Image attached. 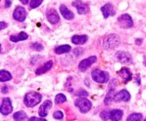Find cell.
Here are the masks:
<instances>
[{"mask_svg":"<svg viewBox=\"0 0 146 121\" xmlns=\"http://www.w3.org/2000/svg\"><path fill=\"white\" fill-rule=\"evenodd\" d=\"M123 118V111L121 109H113L111 110L110 119L112 121H120Z\"/></svg>","mask_w":146,"mask_h":121,"instance_id":"cell-19","label":"cell"},{"mask_svg":"<svg viewBox=\"0 0 146 121\" xmlns=\"http://www.w3.org/2000/svg\"><path fill=\"white\" fill-rule=\"evenodd\" d=\"M26 117L27 114L24 111H18L13 115V118H14L15 121H23L24 119H26Z\"/></svg>","mask_w":146,"mask_h":121,"instance_id":"cell-24","label":"cell"},{"mask_svg":"<svg viewBox=\"0 0 146 121\" xmlns=\"http://www.w3.org/2000/svg\"><path fill=\"white\" fill-rule=\"evenodd\" d=\"M76 107L80 109V112L82 113H86L90 110L91 107H92V104L89 100H87L86 98H78L76 100V103H75Z\"/></svg>","mask_w":146,"mask_h":121,"instance_id":"cell-4","label":"cell"},{"mask_svg":"<svg viewBox=\"0 0 146 121\" xmlns=\"http://www.w3.org/2000/svg\"><path fill=\"white\" fill-rule=\"evenodd\" d=\"M42 2H43V0H31L30 2V7L31 9H35V8L38 7Z\"/></svg>","mask_w":146,"mask_h":121,"instance_id":"cell-28","label":"cell"},{"mask_svg":"<svg viewBox=\"0 0 146 121\" xmlns=\"http://www.w3.org/2000/svg\"><path fill=\"white\" fill-rule=\"evenodd\" d=\"M8 26V24L5 23V22H1V23H0V30H5L6 28H7Z\"/></svg>","mask_w":146,"mask_h":121,"instance_id":"cell-34","label":"cell"},{"mask_svg":"<svg viewBox=\"0 0 146 121\" xmlns=\"http://www.w3.org/2000/svg\"><path fill=\"white\" fill-rule=\"evenodd\" d=\"M77 95L80 96V97H86V96L88 95V93H87V92L85 91V90H82V89H80V90L77 93Z\"/></svg>","mask_w":146,"mask_h":121,"instance_id":"cell-31","label":"cell"},{"mask_svg":"<svg viewBox=\"0 0 146 121\" xmlns=\"http://www.w3.org/2000/svg\"><path fill=\"white\" fill-rule=\"evenodd\" d=\"M137 83H138V85L140 84V79H139V77H137Z\"/></svg>","mask_w":146,"mask_h":121,"instance_id":"cell-39","label":"cell"},{"mask_svg":"<svg viewBox=\"0 0 146 121\" xmlns=\"http://www.w3.org/2000/svg\"><path fill=\"white\" fill-rule=\"evenodd\" d=\"M52 66H53V62H52V60H49V62H45V64H44L42 66H40L39 68H37L36 71H35V73H36L37 75L42 74V73H45L51 68H52Z\"/></svg>","mask_w":146,"mask_h":121,"instance_id":"cell-17","label":"cell"},{"mask_svg":"<svg viewBox=\"0 0 146 121\" xmlns=\"http://www.w3.org/2000/svg\"><path fill=\"white\" fill-rule=\"evenodd\" d=\"M41 95L37 92H29L25 96L24 103L28 107H33L41 102Z\"/></svg>","mask_w":146,"mask_h":121,"instance_id":"cell-1","label":"cell"},{"mask_svg":"<svg viewBox=\"0 0 146 121\" xmlns=\"http://www.w3.org/2000/svg\"><path fill=\"white\" fill-rule=\"evenodd\" d=\"M28 37H29V35L27 34L26 32L22 31V32H20L19 34H17V35H11L10 40L12 42H19V41H22V40L28 39Z\"/></svg>","mask_w":146,"mask_h":121,"instance_id":"cell-20","label":"cell"},{"mask_svg":"<svg viewBox=\"0 0 146 121\" xmlns=\"http://www.w3.org/2000/svg\"><path fill=\"white\" fill-rule=\"evenodd\" d=\"M31 48L35 49V50H36V51H41L42 49H43V46L39 43H33L31 44Z\"/></svg>","mask_w":146,"mask_h":121,"instance_id":"cell-30","label":"cell"},{"mask_svg":"<svg viewBox=\"0 0 146 121\" xmlns=\"http://www.w3.org/2000/svg\"><path fill=\"white\" fill-rule=\"evenodd\" d=\"M13 110V107H12V103H11V100L9 98H4L2 100L1 103V109H0V111H1L2 115H8L12 112Z\"/></svg>","mask_w":146,"mask_h":121,"instance_id":"cell-6","label":"cell"},{"mask_svg":"<svg viewBox=\"0 0 146 121\" xmlns=\"http://www.w3.org/2000/svg\"><path fill=\"white\" fill-rule=\"evenodd\" d=\"M142 114L141 113H131V115L127 117V121H140L142 119Z\"/></svg>","mask_w":146,"mask_h":121,"instance_id":"cell-25","label":"cell"},{"mask_svg":"<svg viewBox=\"0 0 146 121\" xmlns=\"http://www.w3.org/2000/svg\"><path fill=\"white\" fill-rule=\"evenodd\" d=\"M116 83H117V80L116 79H113L111 82H110V85H109V89H110V90H111V89H112V90H115V87L117 86Z\"/></svg>","mask_w":146,"mask_h":121,"instance_id":"cell-32","label":"cell"},{"mask_svg":"<svg viewBox=\"0 0 146 121\" xmlns=\"http://www.w3.org/2000/svg\"><path fill=\"white\" fill-rule=\"evenodd\" d=\"M115 100L116 102H129L131 100V94L129 93L125 89L120 91L118 94L115 96Z\"/></svg>","mask_w":146,"mask_h":121,"instance_id":"cell-13","label":"cell"},{"mask_svg":"<svg viewBox=\"0 0 146 121\" xmlns=\"http://www.w3.org/2000/svg\"><path fill=\"white\" fill-rule=\"evenodd\" d=\"M96 60H97V58H96L95 56H91V57L87 58V59L82 60V62H80V64H78V68H80V70H82V71L86 70L91 64H93L94 62H96Z\"/></svg>","mask_w":146,"mask_h":121,"instance_id":"cell-9","label":"cell"},{"mask_svg":"<svg viewBox=\"0 0 146 121\" xmlns=\"http://www.w3.org/2000/svg\"><path fill=\"white\" fill-rule=\"evenodd\" d=\"M12 79V75L9 71L5 70V69H1L0 71V81L1 82H6Z\"/></svg>","mask_w":146,"mask_h":121,"instance_id":"cell-21","label":"cell"},{"mask_svg":"<svg viewBox=\"0 0 146 121\" xmlns=\"http://www.w3.org/2000/svg\"><path fill=\"white\" fill-rule=\"evenodd\" d=\"M116 58L121 64H131L132 62L131 56L129 53L123 52V51H120V52H117Z\"/></svg>","mask_w":146,"mask_h":121,"instance_id":"cell-8","label":"cell"},{"mask_svg":"<svg viewBox=\"0 0 146 121\" xmlns=\"http://www.w3.org/2000/svg\"><path fill=\"white\" fill-rule=\"evenodd\" d=\"M13 18L17 22H24L27 18V10L22 6H18L13 12Z\"/></svg>","mask_w":146,"mask_h":121,"instance_id":"cell-7","label":"cell"},{"mask_svg":"<svg viewBox=\"0 0 146 121\" xmlns=\"http://www.w3.org/2000/svg\"><path fill=\"white\" fill-rule=\"evenodd\" d=\"M119 44H120V37L115 33L107 35L103 40V48L106 50H113L118 47Z\"/></svg>","mask_w":146,"mask_h":121,"instance_id":"cell-2","label":"cell"},{"mask_svg":"<svg viewBox=\"0 0 146 121\" xmlns=\"http://www.w3.org/2000/svg\"><path fill=\"white\" fill-rule=\"evenodd\" d=\"M141 41H142V40H141V39H137V40H136V43H137L138 45H139V44L141 43Z\"/></svg>","mask_w":146,"mask_h":121,"instance_id":"cell-38","label":"cell"},{"mask_svg":"<svg viewBox=\"0 0 146 121\" xmlns=\"http://www.w3.org/2000/svg\"><path fill=\"white\" fill-rule=\"evenodd\" d=\"M118 24H120V26H122L123 28H131L132 24V19L129 14H123L118 18Z\"/></svg>","mask_w":146,"mask_h":121,"instance_id":"cell-5","label":"cell"},{"mask_svg":"<svg viewBox=\"0 0 146 121\" xmlns=\"http://www.w3.org/2000/svg\"><path fill=\"white\" fill-rule=\"evenodd\" d=\"M11 3H12V2H11L10 0H5V7H6V8L10 7Z\"/></svg>","mask_w":146,"mask_h":121,"instance_id":"cell-36","label":"cell"},{"mask_svg":"<svg viewBox=\"0 0 146 121\" xmlns=\"http://www.w3.org/2000/svg\"><path fill=\"white\" fill-rule=\"evenodd\" d=\"M115 90H110L108 92V94L106 95V97L104 99V104L105 105H110V103H111V101L113 100L114 97H115Z\"/></svg>","mask_w":146,"mask_h":121,"instance_id":"cell-23","label":"cell"},{"mask_svg":"<svg viewBox=\"0 0 146 121\" xmlns=\"http://www.w3.org/2000/svg\"><path fill=\"white\" fill-rule=\"evenodd\" d=\"M46 18L49 23L52 24H56L60 21L59 15H58L57 11H56L55 9H49L46 12Z\"/></svg>","mask_w":146,"mask_h":121,"instance_id":"cell-11","label":"cell"},{"mask_svg":"<svg viewBox=\"0 0 146 121\" xmlns=\"http://www.w3.org/2000/svg\"><path fill=\"white\" fill-rule=\"evenodd\" d=\"M112 10H113V5L111 3H107L101 7V12L105 19H107L110 15H114V12H112Z\"/></svg>","mask_w":146,"mask_h":121,"instance_id":"cell-16","label":"cell"},{"mask_svg":"<svg viewBox=\"0 0 146 121\" xmlns=\"http://www.w3.org/2000/svg\"><path fill=\"white\" fill-rule=\"evenodd\" d=\"M110 115H111V110H109V109H105V110H103L102 112L100 113L101 119L104 121L110 119Z\"/></svg>","mask_w":146,"mask_h":121,"instance_id":"cell-27","label":"cell"},{"mask_svg":"<svg viewBox=\"0 0 146 121\" xmlns=\"http://www.w3.org/2000/svg\"><path fill=\"white\" fill-rule=\"evenodd\" d=\"M71 49H72L71 46L65 44V45H61V46L57 47V48L55 49V52H56V54H59V55H61V54L69 53L70 51H71Z\"/></svg>","mask_w":146,"mask_h":121,"instance_id":"cell-22","label":"cell"},{"mask_svg":"<svg viewBox=\"0 0 146 121\" xmlns=\"http://www.w3.org/2000/svg\"><path fill=\"white\" fill-rule=\"evenodd\" d=\"M66 101H67V98L64 94H58V95L55 97V103L58 105L63 104V103H65Z\"/></svg>","mask_w":146,"mask_h":121,"instance_id":"cell-26","label":"cell"},{"mask_svg":"<svg viewBox=\"0 0 146 121\" xmlns=\"http://www.w3.org/2000/svg\"><path fill=\"white\" fill-rule=\"evenodd\" d=\"M73 6L74 7L77 8L78 10V13L80 15H84L86 14L87 12H88V6H87V4H85L84 2L80 1V0H76V1L73 2Z\"/></svg>","mask_w":146,"mask_h":121,"instance_id":"cell-10","label":"cell"},{"mask_svg":"<svg viewBox=\"0 0 146 121\" xmlns=\"http://www.w3.org/2000/svg\"><path fill=\"white\" fill-rule=\"evenodd\" d=\"M91 76H92V79L97 83H106L109 80V73L107 71L101 70V69H93L92 72H91Z\"/></svg>","mask_w":146,"mask_h":121,"instance_id":"cell-3","label":"cell"},{"mask_svg":"<svg viewBox=\"0 0 146 121\" xmlns=\"http://www.w3.org/2000/svg\"><path fill=\"white\" fill-rule=\"evenodd\" d=\"M119 75L122 78L123 84H127V82H129L131 80V70L127 68H123L121 69V70L119 71Z\"/></svg>","mask_w":146,"mask_h":121,"instance_id":"cell-14","label":"cell"},{"mask_svg":"<svg viewBox=\"0 0 146 121\" xmlns=\"http://www.w3.org/2000/svg\"><path fill=\"white\" fill-rule=\"evenodd\" d=\"M53 117L55 118V119H62L63 117H64V113L62 112V111L58 110V111H55L53 114Z\"/></svg>","mask_w":146,"mask_h":121,"instance_id":"cell-29","label":"cell"},{"mask_svg":"<svg viewBox=\"0 0 146 121\" xmlns=\"http://www.w3.org/2000/svg\"><path fill=\"white\" fill-rule=\"evenodd\" d=\"M20 1L22 2V4H24V5H26V4H28L29 2H30V0H20Z\"/></svg>","mask_w":146,"mask_h":121,"instance_id":"cell-37","label":"cell"},{"mask_svg":"<svg viewBox=\"0 0 146 121\" xmlns=\"http://www.w3.org/2000/svg\"><path fill=\"white\" fill-rule=\"evenodd\" d=\"M51 107H52V102L49 100L45 101V102L41 105V107H40V109H39L38 114L40 115V117H45L47 114H48V111Z\"/></svg>","mask_w":146,"mask_h":121,"instance_id":"cell-12","label":"cell"},{"mask_svg":"<svg viewBox=\"0 0 146 121\" xmlns=\"http://www.w3.org/2000/svg\"><path fill=\"white\" fill-rule=\"evenodd\" d=\"M29 121H47L46 119H44L43 117H35V116H33V117H31Z\"/></svg>","mask_w":146,"mask_h":121,"instance_id":"cell-33","label":"cell"},{"mask_svg":"<svg viewBox=\"0 0 146 121\" xmlns=\"http://www.w3.org/2000/svg\"><path fill=\"white\" fill-rule=\"evenodd\" d=\"M143 121H146V119H144V120H143Z\"/></svg>","mask_w":146,"mask_h":121,"instance_id":"cell-40","label":"cell"},{"mask_svg":"<svg viewBox=\"0 0 146 121\" xmlns=\"http://www.w3.org/2000/svg\"><path fill=\"white\" fill-rule=\"evenodd\" d=\"M59 10H60V13L62 14V16L66 20H69V21H70V20H73L74 19V13L72 12L71 10H69L67 6L61 5V6H60Z\"/></svg>","mask_w":146,"mask_h":121,"instance_id":"cell-15","label":"cell"},{"mask_svg":"<svg viewBox=\"0 0 146 121\" xmlns=\"http://www.w3.org/2000/svg\"><path fill=\"white\" fill-rule=\"evenodd\" d=\"M87 37L86 35H74L72 37V42L74 44H77V45H82V44H84L85 42L87 41Z\"/></svg>","mask_w":146,"mask_h":121,"instance_id":"cell-18","label":"cell"},{"mask_svg":"<svg viewBox=\"0 0 146 121\" xmlns=\"http://www.w3.org/2000/svg\"><path fill=\"white\" fill-rule=\"evenodd\" d=\"M1 92H2V93H4V94L8 93V87L7 86H3L1 88Z\"/></svg>","mask_w":146,"mask_h":121,"instance_id":"cell-35","label":"cell"}]
</instances>
